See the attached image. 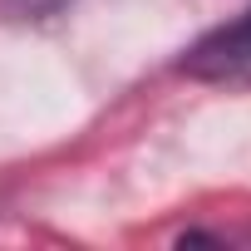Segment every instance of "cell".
Returning <instances> with one entry per match:
<instances>
[{
  "label": "cell",
  "mask_w": 251,
  "mask_h": 251,
  "mask_svg": "<svg viewBox=\"0 0 251 251\" xmlns=\"http://www.w3.org/2000/svg\"><path fill=\"white\" fill-rule=\"evenodd\" d=\"M177 69L187 79H202V84H251V5L236 20L207 30L182 54Z\"/></svg>",
  "instance_id": "6da1fadb"
},
{
  "label": "cell",
  "mask_w": 251,
  "mask_h": 251,
  "mask_svg": "<svg viewBox=\"0 0 251 251\" xmlns=\"http://www.w3.org/2000/svg\"><path fill=\"white\" fill-rule=\"evenodd\" d=\"M15 20H50V15H59L69 0H0Z\"/></svg>",
  "instance_id": "7a4b0ae2"
}]
</instances>
